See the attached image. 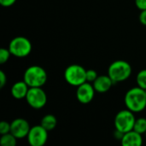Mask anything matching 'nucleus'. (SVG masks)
Here are the masks:
<instances>
[{"instance_id":"4","label":"nucleus","mask_w":146,"mask_h":146,"mask_svg":"<svg viewBox=\"0 0 146 146\" xmlns=\"http://www.w3.org/2000/svg\"><path fill=\"white\" fill-rule=\"evenodd\" d=\"M64 79L68 85L78 87L86 82V70L79 64H71L64 71Z\"/></svg>"},{"instance_id":"14","label":"nucleus","mask_w":146,"mask_h":146,"mask_svg":"<svg viewBox=\"0 0 146 146\" xmlns=\"http://www.w3.org/2000/svg\"><path fill=\"white\" fill-rule=\"evenodd\" d=\"M56 124H57V120H56V116L53 115H50V114L44 115L41 119V122H40V125L44 129H46L48 132L55 129L56 127Z\"/></svg>"},{"instance_id":"17","label":"nucleus","mask_w":146,"mask_h":146,"mask_svg":"<svg viewBox=\"0 0 146 146\" xmlns=\"http://www.w3.org/2000/svg\"><path fill=\"white\" fill-rule=\"evenodd\" d=\"M136 82L138 86L146 89V69H142L140 70L138 74H137V78H136Z\"/></svg>"},{"instance_id":"27","label":"nucleus","mask_w":146,"mask_h":146,"mask_svg":"<svg viewBox=\"0 0 146 146\" xmlns=\"http://www.w3.org/2000/svg\"><path fill=\"white\" fill-rule=\"evenodd\" d=\"M145 93H146V89H145Z\"/></svg>"},{"instance_id":"15","label":"nucleus","mask_w":146,"mask_h":146,"mask_svg":"<svg viewBox=\"0 0 146 146\" xmlns=\"http://www.w3.org/2000/svg\"><path fill=\"white\" fill-rule=\"evenodd\" d=\"M17 139L11 133H6L1 135L0 138V145L2 146H15Z\"/></svg>"},{"instance_id":"1","label":"nucleus","mask_w":146,"mask_h":146,"mask_svg":"<svg viewBox=\"0 0 146 146\" xmlns=\"http://www.w3.org/2000/svg\"><path fill=\"white\" fill-rule=\"evenodd\" d=\"M124 103L129 110L133 113H139L146 108L145 90L139 87H133L125 94Z\"/></svg>"},{"instance_id":"6","label":"nucleus","mask_w":146,"mask_h":146,"mask_svg":"<svg viewBox=\"0 0 146 146\" xmlns=\"http://www.w3.org/2000/svg\"><path fill=\"white\" fill-rule=\"evenodd\" d=\"M32 44L28 38L23 36H18L14 38L9 44V50L12 56L23 58L27 56L32 51Z\"/></svg>"},{"instance_id":"18","label":"nucleus","mask_w":146,"mask_h":146,"mask_svg":"<svg viewBox=\"0 0 146 146\" xmlns=\"http://www.w3.org/2000/svg\"><path fill=\"white\" fill-rule=\"evenodd\" d=\"M11 56V53L8 49L6 48H1L0 49V63L1 64H4L5 62H7Z\"/></svg>"},{"instance_id":"9","label":"nucleus","mask_w":146,"mask_h":146,"mask_svg":"<svg viewBox=\"0 0 146 146\" xmlns=\"http://www.w3.org/2000/svg\"><path fill=\"white\" fill-rule=\"evenodd\" d=\"M30 129L29 122L23 118H16L10 123V133L17 139L27 137Z\"/></svg>"},{"instance_id":"20","label":"nucleus","mask_w":146,"mask_h":146,"mask_svg":"<svg viewBox=\"0 0 146 146\" xmlns=\"http://www.w3.org/2000/svg\"><path fill=\"white\" fill-rule=\"evenodd\" d=\"M10 133V123L8 121H1L0 122V134H6Z\"/></svg>"},{"instance_id":"19","label":"nucleus","mask_w":146,"mask_h":146,"mask_svg":"<svg viewBox=\"0 0 146 146\" xmlns=\"http://www.w3.org/2000/svg\"><path fill=\"white\" fill-rule=\"evenodd\" d=\"M98 77V73L94 69H88V70H86V81L87 82L93 83Z\"/></svg>"},{"instance_id":"10","label":"nucleus","mask_w":146,"mask_h":146,"mask_svg":"<svg viewBox=\"0 0 146 146\" xmlns=\"http://www.w3.org/2000/svg\"><path fill=\"white\" fill-rule=\"evenodd\" d=\"M95 92L96 91L93 87V85L86 81L77 87L76 98L80 104H86L93 100Z\"/></svg>"},{"instance_id":"23","label":"nucleus","mask_w":146,"mask_h":146,"mask_svg":"<svg viewBox=\"0 0 146 146\" xmlns=\"http://www.w3.org/2000/svg\"><path fill=\"white\" fill-rule=\"evenodd\" d=\"M15 2L16 0H0V4L3 7H10L15 4Z\"/></svg>"},{"instance_id":"5","label":"nucleus","mask_w":146,"mask_h":146,"mask_svg":"<svg viewBox=\"0 0 146 146\" xmlns=\"http://www.w3.org/2000/svg\"><path fill=\"white\" fill-rule=\"evenodd\" d=\"M136 118L134 113L128 109L119 111L114 120L115 128L123 133L133 130Z\"/></svg>"},{"instance_id":"13","label":"nucleus","mask_w":146,"mask_h":146,"mask_svg":"<svg viewBox=\"0 0 146 146\" xmlns=\"http://www.w3.org/2000/svg\"><path fill=\"white\" fill-rule=\"evenodd\" d=\"M29 88L30 87L27 86V84L24 80L17 81L11 86L10 93L12 97L17 100L23 99V98H26Z\"/></svg>"},{"instance_id":"12","label":"nucleus","mask_w":146,"mask_h":146,"mask_svg":"<svg viewBox=\"0 0 146 146\" xmlns=\"http://www.w3.org/2000/svg\"><path fill=\"white\" fill-rule=\"evenodd\" d=\"M121 143L123 146H141L143 144L142 134L134 130L124 133Z\"/></svg>"},{"instance_id":"24","label":"nucleus","mask_w":146,"mask_h":146,"mask_svg":"<svg viewBox=\"0 0 146 146\" xmlns=\"http://www.w3.org/2000/svg\"><path fill=\"white\" fill-rule=\"evenodd\" d=\"M139 21L142 25L146 26V9L141 10L139 14Z\"/></svg>"},{"instance_id":"11","label":"nucleus","mask_w":146,"mask_h":146,"mask_svg":"<svg viewBox=\"0 0 146 146\" xmlns=\"http://www.w3.org/2000/svg\"><path fill=\"white\" fill-rule=\"evenodd\" d=\"M114 84V81L109 75H98L92 83L93 87L98 93H105L109 92Z\"/></svg>"},{"instance_id":"22","label":"nucleus","mask_w":146,"mask_h":146,"mask_svg":"<svg viewBox=\"0 0 146 146\" xmlns=\"http://www.w3.org/2000/svg\"><path fill=\"white\" fill-rule=\"evenodd\" d=\"M135 5L140 10L146 9V0H135Z\"/></svg>"},{"instance_id":"8","label":"nucleus","mask_w":146,"mask_h":146,"mask_svg":"<svg viewBox=\"0 0 146 146\" xmlns=\"http://www.w3.org/2000/svg\"><path fill=\"white\" fill-rule=\"evenodd\" d=\"M27 138L31 146H44L48 140V131L41 125H37L31 127Z\"/></svg>"},{"instance_id":"25","label":"nucleus","mask_w":146,"mask_h":146,"mask_svg":"<svg viewBox=\"0 0 146 146\" xmlns=\"http://www.w3.org/2000/svg\"><path fill=\"white\" fill-rule=\"evenodd\" d=\"M123 135H124V133H121V132H120V131H118V130H115V132H114V137L116 139H118V140H121V139H122V137H123Z\"/></svg>"},{"instance_id":"2","label":"nucleus","mask_w":146,"mask_h":146,"mask_svg":"<svg viewBox=\"0 0 146 146\" xmlns=\"http://www.w3.org/2000/svg\"><path fill=\"white\" fill-rule=\"evenodd\" d=\"M46 71L38 65L28 67L23 74V80L29 87H42L47 81Z\"/></svg>"},{"instance_id":"7","label":"nucleus","mask_w":146,"mask_h":146,"mask_svg":"<svg viewBox=\"0 0 146 146\" xmlns=\"http://www.w3.org/2000/svg\"><path fill=\"white\" fill-rule=\"evenodd\" d=\"M28 105L34 110H40L47 104V95L42 87H30L26 97Z\"/></svg>"},{"instance_id":"3","label":"nucleus","mask_w":146,"mask_h":146,"mask_svg":"<svg viewBox=\"0 0 146 146\" xmlns=\"http://www.w3.org/2000/svg\"><path fill=\"white\" fill-rule=\"evenodd\" d=\"M131 65L123 60L113 62L108 68V75L112 79L114 83H119L127 80L132 74Z\"/></svg>"},{"instance_id":"26","label":"nucleus","mask_w":146,"mask_h":146,"mask_svg":"<svg viewBox=\"0 0 146 146\" xmlns=\"http://www.w3.org/2000/svg\"><path fill=\"white\" fill-rule=\"evenodd\" d=\"M145 139H146V133H145Z\"/></svg>"},{"instance_id":"21","label":"nucleus","mask_w":146,"mask_h":146,"mask_svg":"<svg viewBox=\"0 0 146 146\" xmlns=\"http://www.w3.org/2000/svg\"><path fill=\"white\" fill-rule=\"evenodd\" d=\"M7 83V76L3 70H0V88H3Z\"/></svg>"},{"instance_id":"16","label":"nucleus","mask_w":146,"mask_h":146,"mask_svg":"<svg viewBox=\"0 0 146 146\" xmlns=\"http://www.w3.org/2000/svg\"><path fill=\"white\" fill-rule=\"evenodd\" d=\"M133 130L142 135L145 134L146 133V118L140 117V118L136 119Z\"/></svg>"}]
</instances>
